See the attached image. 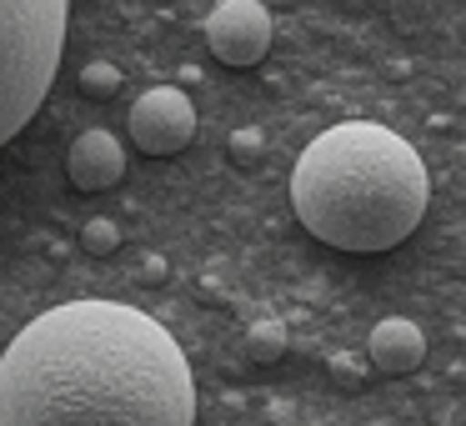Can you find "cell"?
<instances>
[{
  "label": "cell",
  "mask_w": 466,
  "mask_h": 426,
  "mask_svg": "<svg viewBox=\"0 0 466 426\" xmlns=\"http://www.w3.org/2000/svg\"><path fill=\"white\" fill-rule=\"evenodd\" d=\"M0 426H196V376L146 311L66 301L0 356Z\"/></svg>",
  "instance_id": "cell-1"
},
{
  "label": "cell",
  "mask_w": 466,
  "mask_h": 426,
  "mask_svg": "<svg viewBox=\"0 0 466 426\" xmlns=\"http://www.w3.org/2000/svg\"><path fill=\"white\" fill-rule=\"evenodd\" d=\"M431 201L426 161L396 131L346 121L321 131L291 166V211L321 246L391 251L421 226Z\"/></svg>",
  "instance_id": "cell-2"
},
{
  "label": "cell",
  "mask_w": 466,
  "mask_h": 426,
  "mask_svg": "<svg viewBox=\"0 0 466 426\" xmlns=\"http://www.w3.org/2000/svg\"><path fill=\"white\" fill-rule=\"evenodd\" d=\"M66 0H0V146L41 111L66 51Z\"/></svg>",
  "instance_id": "cell-3"
},
{
  "label": "cell",
  "mask_w": 466,
  "mask_h": 426,
  "mask_svg": "<svg viewBox=\"0 0 466 426\" xmlns=\"http://www.w3.org/2000/svg\"><path fill=\"white\" fill-rule=\"evenodd\" d=\"M206 46L221 66H261L271 51V11L256 0H221L206 11Z\"/></svg>",
  "instance_id": "cell-4"
},
{
  "label": "cell",
  "mask_w": 466,
  "mask_h": 426,
  "mask_svg": "<svg viewBox=\"0 0 466 426\" xmlns=\"http://www.w3.org/2000/svg\"><path fill=\"white\" fill-rule=\"evenodd\" d=\"M196 136V106L176 86H156L131 106V141L146 156H181Z\"/></svg>",
  "instance_id": "cell-5"
},
{
  "label": "cell",
  "mask_w": 466,
  "mask_h": 426,
  "mask_svg": "<svg viewBox=\"0 0 466 426\" xmlns=\"http://www.w3.org/2000/svg\"><path fill=\"white\" fill-rule=\"evenodd\" d=\"M66 176L76 191H111L126 176V151L111 131H86L76 136L71 156H66Z\"/></svg>",
  "instance_id": "cell-6"
},
{
  "label": "cell",
  "mask_w": 466,
  "mask_h": 426,
  "mask_svg": "<svg viewBox=\"0 0 466 426\" xmlns=\"http://www.w3.org/2000/svg\"><path fill=\"white\" fill-rule=\"evenodd\" d=\"M366 351H371V366L386 376H411L416 366L426 361V336L416 321H406V316H386V321L371 326V341H366Z\"/></svg>",
  "instance_id": "cell-7"
},
{
  "label": "cell",
  "mask_w": 466,
  "mask_h": 426,
  "mask_svg": "<svg viewBox=\"0 0 466 426\" xmlns=\"http://www.w3.org/2000/svg\"><path fill=\"white\" fill-rule=\"evenodd\" d=\"M246 346H251L256 361H281L286 346H291V336H286V321H276V316H261V321H251V331H246Z\"/></svg>",
  "instance_id": "cell-8"
},
{
  "label": "cell",
  "mask_w": 466,
  "mask_h": 426,
  "mask_svg": "<svg viewBox=\"0 0 466 426\" xmlns=\"http://www.w3.org/2000/svg\"><path fill=\"white\" fill-rule=\"evenodd\" d=\"M81 246L91 256H111L116 246H121V226H116L111 216H91V221H86V231H81Z\"/></svg>",
  "instance_id": "cell-9"
},
{
  "label": "cell",
  "mask_w": 466,
  "mask_h": 426,
  "mask_svg": "<svg viewBox=\"0 0 466 426\" xmlns=\"http://www.w3.org/2000/svg\"><path fill=\"white\" fill-rule=\"evenodd\" d=\"M81 91L96 96V101H101V96H116V91H121V71H116L111 61H91L81 71Z\"/></svg>",
  "instance_id": "cell-10"
},
{
  "label": "cell",
  "mask_w": 466,
  "mask_h": 426,
  "mask_svg": "<svg viewBox=\"0 0 466 426\" xmlns=\"http://www.w3.org/2000/svg\"><path fill=\"white\" fill-rule=\"evenodd\" d=\"M261 146H266V136L256 131V126H241V131L226 136V156H231L236 166H251L256 156H261Z\"/></svg>",
  "instance_id": "cell-11"
},
{
  "label": "cell",
  "mask_w": 466,
  "mask_h": 426,
  "mask_svg": "<svg viewBox=\"0 0 466 426\" xmlns=\"http://www.w3.org/2000/svg\"><path fill=\"white\" fill-rule=\"evenodd\" d=\"M141 276H146V281H166V261H161V256H146Z\"/></svg>",
  "instance_id": "cell-12"
}]
</instances>
